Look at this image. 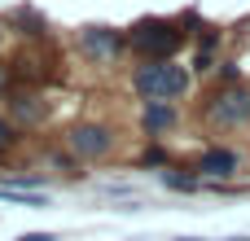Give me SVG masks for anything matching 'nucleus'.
Segmentation results:
<instances>
[{
	"mask_svg": "<svg viewBox=\"0 0 250 241\" xmlns=\"http://www.w3.org/2000/svg\"><path fill=\"white\" fill-rule=\"evenodd\" d=\"M189 83H193L189 70L176 66V61H145L132 75V88H136L141 101H176V97L189 92Z\"/></svg>",
	"mask_w": 250,
	"mask_h": 241,
	"instance_id": "f257e3e1",
	"label": "nucleus"
},
{
	"mask_svg": "<svg viewBox=\"0 0 250 241\" xmlns=\"http://www.w3.org/2000/svg\"><path fill=\"white\" fill-rule=\"evenodd\" d=\"M132 48L145 53V61H171V53L180 48V31L163 18H145L132 26Z\"/></svg>",
	"mask_w": 250,
	"mask_h": 241,
	"instance_id": "f03ea898",
	"label": "nucleus"
},
{
	"mask_svg": "<svg viewBox=\"0 0 250 241\" xmlns=\"http://www.w3.org/2000/svg\"><path fill=\"white\" fill-rule=\"evenodd\" d=\"M207 123L215 127H242L250 123V92L246 88H224L207 101Z\"/></svg>",
	"mask_w": 250,
	"mask_h": 241,
	"instance_id": "7ed1b4c3",
	"label": "nucleus"
},
{
	"mask_svg": "<svg viewBox=\"0 0 250 241\" xmlns=\"http://www.w3.org/2000/svg\"><path fill=\"white\" fill-rule=\"evenodd\" d=\"M66 145H70L75 158H105L114 149V132L105 123H75L70 136H66Z\"/></svg>",
	"mask_w": 250,
	"mask_h": 241,
	"instance_id": "20e7f679",
	"label": "nucleus"
},
{
	"mask_svg": "<svg viewBox=\"0 0 250 241\" xmlns=\"http://www.w3.org/2000/svg\"><path fill=\"white\" fill-rule=\"evenodd\" d=\"M79 48H83L92 61H114V57L123 53V35L110 31V26H88V31L79 35Z\"/></svg>",
	"mask_w": 250,
	"mask_h": 241,
	"instance_id": "39448f33",
	"label": "nucleus"
},
{
	"mask_svg": "<svg viewBox=\"0 0 250 241\" xmlns=\"http://www.w3.org/2000/svg\"><path fill=\"white\" fill-rule=\"evenodd\" d=\"M198 171H202V176H220V180H224V176H233V171H237V154H229V149H207V154L198 158Z\"/></svg>",
	"mask_w": 250,
	"mask_h": 241,
	"instance_id": "423d86ee",
	"label": "nucleus"
},
{
	"mask_svg": "<svg viewBox=\"0 0 250 241\" xmlns=\"http://www.w3.org/2000/svg\"><path fill=\"white\" fill-rule=\"evenodd\" d=\"M141 123H145V132H167V127L176 123V110L163 105V101H149L145 114H141Z\"/></svg>",
	"mask_w": 250,
	"mask_h": 241,
	"instance_id": "0eeeda50",
	"label": "nucleus"
},
{
	"mask_svg": "<svg viewBox=\"0 0 250 241\" xmlns=\"http://www.w3.org/2000/svg\"><path fill=\"white\" fill-rule=\"evenodd\" d=\"M0 198L4 202H18V206H44L48 198L35 193V189H18V184H0Z\"/></svg>",
	"mask_w": 250,
	"mask_h": 241,
	"instance_id": "6e6552de",
	"label": "nucleus"
},
{
	"mask_svg": "<svg viewBox=\"0 0 250 241\" xmlns=\"http://www.w3.org/2000/svg\"><path fill=\"white\" fill-rule=\"evenodd\" d=\"M13 114H18L22 123H40V119H44V105H40L35 97H18V101H13Z\"/></svg>",
	"mask_w": 250,
	"mask_h": 241,
	"instance_id": "1a4fd4ad",
	"label": "nucleus"
},
{
	"mask_svg": "<svg viewBox=\"0 0 250 241\" xmlns=\"http://www.w3.org/2000/svg\"><path fill=\"white\" fill-rule=\"evenodd\" d=\"M163 184H167V189H193V176H180V171H163Z\"/></svg>",
	"mask_w": 250,
	"mask_h": 241,
	"instance_id": "9d476101",
	"label": "nucleus"
},
{
	"mask_svg": "<svg viewBox=\"0 0 250 241\" xmlns=\"http://www.w3.org/2000/svg\"><path fill=\"white\" fill-rule=\"evenodd\" d=\"M9 141H13V127H9V123H4V119H0V154H4V149H9Z\"/></svg>",
	"mask_w": 250,
	"mask_h": 241,
	"instance_id": "9b49d317",
	"label": "nucleus"
},
{
	"mask_svg": "<svg viewBox=\"0 0 250 241\" xmlns=\"http://www.w3.org/2000/svg\"><path fill=\"white\" fill-rule=\"evenodd\" d=\"M18 241H53L48 233H26V237H18Z\"/></svg>",
	"mask_w": 250,
	"mask_h": 241,
	"instance_id": "f8f14e48",
	"label": "nucleus"
},
{
	"mask_svg": "<svg viewBox=\"0 0 250 241\" xmlns=\"http://www.w3.org/2000/svg\"><path fill=\"white\" fill-rule=\"evenodd\" d=\"M4 83H9V75H4V70H0V88H4Z\"/></svg>",
	"mask_w": 250,
	"mask_h": 241,
	"instance_id": "ddd939ff",
	"label": "nucleus"
},
{
	"mask_svg": "<svg viewBox=\"0 0 250 241\" xmlns=\"http://www.w3.org/2000/svg\"><path fill=\"white\" fill-rule=\"evenodd\" d=\"M180 241H193V237H180Z\"/></svg>",
	"mask_w": 250,
	"mask_h": 241,
	"instance_id": "4468645a",
	"label": "nucleus"
}]
</instances>
